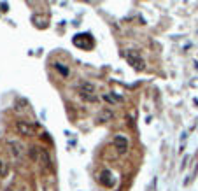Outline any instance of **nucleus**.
<instances>
[{"mask_svg": "<svg viewBox=\"0 0 198 191\" xmlns=\"http://www.w3.org/2000/svg\"><path fill=\"white\" fill-rule=\"evenodd\" d=\"M7 149H9V153L11 156L14 158V160H20L23 158V154H25V146L21 144L20 140H16V139H7Z\"/></svg>", "mask_w": 198, "mask_h": 191, "instance_id": "obj_1", "label": "nucleus"}, {"mask_svg": "<svg viewBox=\"0 0 198 191\" xmlns=\"http://www.w3.org/2000/svg\"><path fill=\"white\" fill-rule=\"evenodd\" d=\"M124 58H126V61H128L135 70H142V69H144V61H142V58L139 56V53H135V51H126Z\"/></svg>", "mask_w": 198, "mask_h": 191, "instance_id": "obj_2", "label": "nucleus"}, {"mask_svg": "<svg viewBox=\"0 0 198 191\" xmlns=\"http://www.w3.org/2000/svg\"><path fill=\"white\" fill-rule=\"evenodd\" d=\"M39 160L47 170H51V172L55 170V167H53V160H51V156H49V153H47V149L39 147Z\"/></svg>", "mask_w": 198, "mask_h": 191, "instance_id": "obj_3", "label": "nucleus"}, {"mask_svg": "<svg viewBox=\"0 0 198 191\" xmlns=\"http://www.w3.org/2000/svg\"><path fill=\"white\" fill-rule=\"evenodd\" d=\"M112 144H114V147L119 151V154L126 153V149H128V139H126L124 135H116L114 140H112Z\"/></svg>", "mask_w": 198, "mask_h": 191, "instance_id": "obj_4", "label": "nucleus"}, {"mask_svg": "<svg viewBox=\"0 0 198 191\" xmlns=\"http://www.w3.org/2000/svg\"><path fill=\"white\" fill-rule=\"evenodd\" d=\"M16 130H18V133L21 135H26V137H30V135H33V126L28 123V121H16Z\"/></svg>", "mask_w": 198, "mask_h": 191, "instance_id": "obj_5", "label": "nucleus"}, {"mask_svg": "<svg viewBox=\"0 0 198 191\" xmlns=\"http://www.w3.org/2000/svg\"><path fill=\"white\" fill-rule=\"evenodd\" d=\"M100 182H102L105 188H112V186H114L112 172H111V170H102V174H100Z\"/></svg>", "mask_w": 198, "mask_h": 191, "instance_id": "obj_6", "label": "nucleus"}, {"mask_svg": "<svg viewBox=\"0 0 198 191\" xmlns=\"http://www.w3.org/2000/svg\"><path fill=\"white\" fill-rule=\"evenodd\" d=\"M79 93H90V95H95V84L93 82H88V81H82L79 84Z\"/></svg>", "mask_w": 198, "mask_h": 191, "instance_id": "obj_7", "label": "nucleus"}, {"mask_svg": "<svg viewBox=\"0 0 198 191\" xmlns=\"http://www.w3.org/2000/svg\"><path fill=\"white\" fill-rule=\"evenodd\" d=\"M112 111H109V109H105V111H102L98 116H97V123H105V121H111L112 119Z\"/></svg>", "mask_w": 198, "mask_h": 191, "instance_id": "obj_8", "label": "nucleus"}, {"mask_svg": "<svg viewBox=\"0 0 198 191\" xmlns=\"http://www.w3.org/2000/svg\"><path fill=\"white\" fill-rule=\"evenodd\" d=\"M79 96L84 102H90V104H97L98 102V96L97 95H90V93H79Z\"/></svg>", "mask_w": 198, "mask_h": 191, "instance_id": "obj_9", "label": "nucleus"}, {"mask_svg": "<svg viewBox=\"0 0 198 191\" xmlns=\"http://www.w3.org/2000/svg\"><path fill=\"white\" fill-rule=\"evenodd\" d=\"M55 69H56V70H58L60 74H61V76H68V69H67V67H63V65H61V63H55Z\"/></svg>", "mask_w": 198, "mask_h": 191, "instance_id": "obj_10", "label": "nucleus"}, {"mask_svg": "<svg viewBox=\"0 0 198 191\" xmlns=\"http://www.w3.org/2000/svg\"><path fill=\"white\" fill-rule=\"evenodd\" d=\"M103 100H105V102H109L111 105H114L116 102H121V96H118V98H114V96H111V95H103Z\"/></svg>", "mask_w": 198, "mask_h": 191, "instance_id": "obj_11", "label": "nucleus"}, {"mask_svg": "<svg viewBox=\"0 0 198 191\" xmlns=\"http://www.w3.org/2000/svg\"><path fill=\"white\" fill-rule=\"evenodd\" d=\"M37 156H39V147H32V149H30V158H32V160H37Z\"/></svg>", "mask_w": 198, "mask_h": 191, "instance_id": "obj_12", "label": "nucleus"}, {"mask_svg": "<svg viewBox=\"0 0 198 191\" xmlns=\"http://www.w3.org/2000/svg\"><path fill=\"white\" fill-rule=\"evenodd\" d=\"M5 172H7V167H5V163L0 160V177H2V175H5Z\"/></svg>", "mask_w": 198, "mask_h": 191, "instance_id": "obj_13", "label": "nucleus"}, {"mask_svg": "<svg viewBox=\"0 0 198 191\" xmlns=\"http://www.w3.org/2000/svg\"><path fill=\"white\" fill-rule=\"evenodd\" d=\"M20 191H25V190H20Z\"/></svg>", "mask_w": 198, "mask_h": 191, "instance_id": "obj_14", "label": "nucleus"}]
</instances>
